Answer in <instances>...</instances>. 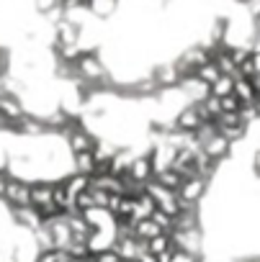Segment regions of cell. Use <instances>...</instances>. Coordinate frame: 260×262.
I'll use <instances>...</instances> for the list:
<instances>
[{
	"instance_id": "1",
	"label": "cell",
	"mask_w": 260,
	"mask_h": 262,
	"mask_svg": "<svg viewBox=\"0 0 260 262\" xmlns=\"http://www.w3.org/2000/svg\"><path fill=\"white\" fill-rule=\"evenodd\" d=\"M3 201H6L11 208H24V206H31V183L18 180V178H8V185H6Z\"/></svg>"
},
{
	"instance_id": "2",
	"label": "cell",
	"mask_w": 260,
	"mask_h": 262,
	"mask_svg": "<svg viewBox=\"0 0 260 262\" xmlns=\"http://www.w3.org/2000/svg\"><path fill=\"white\" fill-rule=\"evenodd\" d=\"M204 190H206V180H204V178H188V180H183V185L178 188V198H181V203L196 206L198 198L204 195Z\"/></svg>"
},
{
	"instance_id": "3",
	"label": "cell",
	"mask_w": 260,
	"mask_h": 262,
	"mask_svg": "<svg viewBox=\"0 0 260 262\" xmlns=\"http://www.w3.org/2000/svg\"><path fill=\"white\" fill-rule=\"evenodd\" d=\"M80 26L77 24H72V21H67V18H62V21H57L54 24V44H80Z\"/></svg>"
},
{
	"instance_id": "4",
	"label": "cell",
	"mask_w": 260,
	"mask_h": 262,
	"mask_svg": "<svg viewBox=\"0 0 260 262\" xmlns=\"http://www.w3.org/2000/svg\"><path fill=\"white\" fill-rule=\"evenodd\" d=\"M152 80L157 82V88H160V90H170V88H178V82H181V75H178L175 64L170 62V64H160V67H155V72H152Z\"/></svg>"
},
{
	"instance_id": "5",
	"label": "cell",
	"mask_w": 260,
	"mask_h": 262,
	"mask_svg": "<svg viewBox=\"0 0 260 262\" xmlns=\"http://www.w3.org/2000/svg\"><path fill=\"white\" fill-rule=\"evenodd\" d=\"M52 193H54V183L52 180H36V183H31V206L39 211L42 206L52 203Z\"/></svg>"
},
{
	"instance_id": "6",
	"label": "cell",
	"mask_w": 260,
	"mask_h": 262,
	"mask_svg": "<svg viewBox=\"0 0 260 262\" xmlns=\"http://www.w3.org/2000/svg\"><path fill=\"white\" fill-rule=\"evenodd\" d=\"M11 216L16 219V224H21V226H26V229H31V231H36V229L42 226V213H39L34 206L11 208Z\"/></svg>"
},
{
	"instance_id": "7",
	"label": "cell",
	"mask_w": 260,
	"mask_h": 262,
	"mask_svg": "<svg viewBox=\"0 0 260 262\" xmlns=\"http://www.w3.org/2000/svg\"><path fill=\"white\" fill-rule=\"evenodd\" d=\"M173 123H175V128H178V131L193 134V131H196L204 121L198 118V113H196V108H193V105H186V108H183V111L175 116V121H173Z\"/></svg>"
},
{
	"instance_id": "8",
	"label": "cell",
	"mask_w": 260,
	"mask_h": 262,
	"mask_svg": "<svg viewBox=\"0 0 260 262\" xmlns=\"http://www.w3.org/2000/svg\"><path fill=\"white\" fill-rule=\"evenodd\" d=\"M201 152L211 160V162H219V160H224L227 157V152H229V142L224 139V137H211L206 144H201Z\"/></svg>"
},
{
	"instance_id": "9",
	"label": "cell",
	"mask_w": 260,
	"mask_h": 262,
	"mask_svg": "<svg viewBox=\"0 0 260 262\" xmlns=\"http://www.w3.org/2000/svg\"><path fill=\"white\" fill-rule=\"evenodd\" d=\"M126 172L132 175L134 180H139V183H150V180H152V165H150V157H147V155L134 157Z\"/></svg>"
},
{
	"instance_id": "10",
	"label": "cell",
	"mask_w": 260,
	"mask_h": 262,
	"mask_svg": "<svg viewBox=\"0 0 260 262\" xmlns=\"http://www.w3.org/2000/svg\"><path fill=\"white\" fill-rule=\"evenodd\" d=\"M116 6H118V0H90L88 11H90L93 18L106 21V18H111V16L116 13Z\"/></svg>"
},
{
	"instance_id": "11",
	"label": "cell",
	"mask_w": 260,
	"mask_h": 262,
	"mask_svg": "<svg viewBox=\"0 0 260 262\" xmlns=\"http://www.w3.org/2000/svg\"><path fill=\"white\" fill-rule=\"evenodd\" d=\"M72 172L75 175H83V178H90L95 172V160L90 152H83V155H72Z\"/></svg>"
},
{
	"instance_id": "12",
	"label": "cell",
	"mask_w": 260,
	"mask_h": 262,
	"mask_svg": "<svg viewBox=\"0 0 260 262\" xmlns=\"http://www.w3.org/2000/svg\"><path fill=\"white\" fill-rule=\"evenodd\" d=\"M160 234H165L152 219H145V221H137L134 224V236L139 239V242H150V239H155V236H160Z\"/></svg>"
},
{
	"instance_id": "13",
	"label": "cell",
	"mask_w": 260,
	"mask_h": 262,
	"mask_svg": "<svg viewBox=\"0 0 260 262\" xmlns=\"http://www.w3.org/2000/svg\"><path fill=\"white\" fill-rule=\"evenodd\" d=\"M234 98H237L242 105H250V103L257 100V93H255L252 82L242 77V80H234Z\"/></svg>"
},
{
	"instance_id": "14",
	"label": "cell",
	"mask_w": 260,
	"mask_h": 262,
	"mask_svg": "<svg viewBox=\"0 0 260 262\" xmlns=\"http://www.w3.org/2000/svg\"><path fill=\"white\" fill-rule=\"evenodd\" d=\"M152 180L157 183V185H163L165 190H173V193H178V188L183 185V178L175 172V170H163V172H157V175H152Z\"/></svg>"
},
{
	"instance_id": "15",
	"label": "cell",
	"mask_w": 260,
	"mask_h": 262,
	"mask_svg": "<svg viewBox=\"0 0 260 262\" xmlns=\"http://www.w3.org/2000/svg\"><path fill=\"white\" fill-rule=\"evenodd\" d=\"M44 123H42V118H31V116H24L21 121H18V134H26V137H42L44 134Z\"/></svg>"
},
{
	"instance_id": "16",
	"label": "cell",
	"mask_w": 260,
	"mask_h": 262,
	"mask_svg": "<svg viewBox=\"0 0 260 262\" xmlns=\"http://www.w3.org/2000/svg\"><path fill=\"white\" fill-rule=\"evenodd\" d=\"M170 249H173L170 234H160V236H155V239L147 242V254H152V257H160V254H165Z\"/></svg>"
},
{
	"instance_id": "17",
	"label": "cell",
	"mask_w": 260,
	"mask_h": 262,
	"mask_svg": "<svg viewBox=\"0 0 260 262\" xmlns=\"http://www.w3.org/2000/svg\"><path fill=\"white\" fill-rule=\"evenodd\" d=\"M193 75H196V77H198V80H201L204 85H209V88H211V85H214V82H216V80L222 77V75H219V70H216V64H214L211 59H209L206 64H201V67H198V70H196Z\"/></svg>"
},
{
	"instance_id": "18",
	"label": "cell",
	"mask_w": 260,
	"mask_h": 262,
	"mask_svg": "<svg viewBox=\"0 0 260 262\" xmlns=\"http://www.w3.org/2000/svg\"><path fill=\"white\" fill-rule=\"evenodd\" d=\"M232 93H234V80L232 77H224V75L209 88V95H214V98H227Z\"/></svg>"
},
{
	"instance_id": "19",
	"label": "cell",
	"mask_w": 260,
	"mask_h": 262,
	"mask_svg": "<svg viewBox=\"0 0 260 262\" xmlns=\"http://www.w3.org/2000/svg\"><path fill=\"white\" fill-rule=\"evenodd\" d=\"M219 105H222V113H239V100L234 98V93L232 95H227V98H219Z\"/></svg>"
},
{
	"instance_id": "20",
	"label": "cell",
	"mask_w": 260,
	"mask_h": 262,
	"mask_svg": "<svg viewBox=\"0 0 260 262\" xmlns=\"http://www.w3.org/2000/svg\"><path fill=\"white\" fill-rule=\"evenodd\" d=\"M36 3V11L39 13H52V11H57V8H62V0H34Z\"/></svg>"
},
{
	"instance_id": "21",
	"label": "cell",
	"mask_w": 260,
	"mask_h": 262,
	"mask_svg": "<svg viewBox=\"0 0 260 262\" xmlns=\"http://www.w3.org/2000/svg\"><path fill=\"white\" fill-rule=\"evenodd\" d=\"M88 193H90L93 208H108V193H103V190H88Z\"/></svg>"
},
{
	"instance_id": "22",
	"label": "cell",
	"mask_w": 260,
	"mask_h": 262,
	"mask_svg": "<svg viewBox=\"0 0 260 262\" xmlns=\"http://www.w3.org/2000/svg\"><path fill=\"white\" fill-rule=\"evenodd\" d=\"M95 262H124V259L118 257L116 249H106V252H98L95 254Z\"/></svg>"
},
{
	"instance_id": "23",
	"label": "cell",
	"mask_w": 260,
	"mask_h": 262,
	"mask_svg": "<svg viewBox=\"0 0 260 262\" xmlns=\"http://www.w3.org/2000/svg\"><path fill=\"white\" fill-rule=\"evenodd\" d=\"M36 262H59V249H54V252H42V254L36 257Z\"/></svg>"
},
{
	"instance_id": "24",
	"label": "cell",
	"mask_w": 260,
	"mask_h": 262,
	"mask_svg": "<svg viewBox=\"0 0 260 262\" xmlns=\"http://www.w3.org/2000/svg\"><path fill=\"white\" fill-rule=\"evenodd\" d=\"M8 170H0V198H3V193H6V185H8Z\"/></svg>"
},
{
	"instance_id": "25",
	"label": "cell",
	"mask_w": 260,
	"mask_h": 262,
	"mask_svg": "<svg viewBox=\"0 0 260 262\" xmlns=\"http://www.w3.org/2000/svg\"><path fill=\"white\" fill-rule=\"evenodd\" d=\"M0 131H13V126H11V123L3 118V116H0Z\"/></svg>"
},
{
	"instance_id": "26",
	"label": "cell",
	"mask_w": 260,
	"mask_h": 262,
	"mask_svg": "<svg viewBox=\"0 0 260 262\" xmlns=\"http://www.w3.org/2000/svg\"><path fill=\"white\" fill-rule=\"evenodd\" d=\"M255 170H257V175H260V152L255 155Z\"/></svg>"
},
{
	"instance_id": "27",
	"label": "cell",
	"mask_w": 260,
	"mask_h": 262,
	"mask_svg": "<svg viewBox=\"0 0 260 262\" xmlns=\"http://www.w3.org/2000/svg\"><path fill=\"white\" fill-rule=\"evenodd\" d=\"M239 3H245V0H239Z\"/></svg>"
}]
</instances>
